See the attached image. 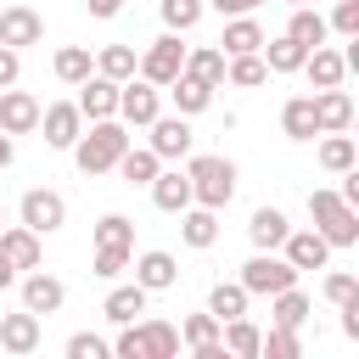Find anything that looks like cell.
Masks as SVG:
<instances>
[{
  "label": "cell",
  "instance_id": "5",
  "mask_svg": "<svg viewBox=\"0 0 359 359\" xmlns=\"http://www.w3.org/2000/svg\"><path fill=\"white\" fill-rule=\"evenodd\" d=\"M180 67H185V45H180V34H157L146 50H140V62H135V73L146 79V84H157V90H168L174 79H180Z\"/></svg>",
  "mask_w": 359,
  "mask_h": 359
},
{
  "label": "cell",
  "instance_id": "18",
  "mask_svg": "<svg viewBox=\"0 0 359 359\" xmlns=\"http://www.w3.org/2000/svg\"><path fill=\"white\" fill-rule=\"evenodd\" d=\"M39 337H45V331H39V314H28V309L0 314V348H6V353H17V359H22V353H34V348H39Z\"/></svg>",
  "mask_w": 359,
  "mask_h": 359
},
{
  "label": "cell",
  "instance_id": "36",
  "mask_svg": "<svg viewBox=\"0 0 359 359\" xmlns=\"http://www.w3.org/2000/svg\"><path fill=\"white\" fill-rule=\"evenodd\" d=\"M135 325H140L146 359H174L180 353V325H168V320H135Z\"/></svg>",
  "mask_w": 359,
  "mask_h": 359
},
{
  "label": "cell",
  "instance_id": "40",
  "mask_svg": "<svg viewBox=\"0 0 359 359\" xmlns=\"http://www.w3.org/2000/svg\"><path fill=\"white\" fill-rule=\"evenodd\" d=\"M90 236H95V247H135V219H123V213H101Z\"/></svg>",
  "mask_w": 359,
  "mask_h": 359
},
{
  "label": "cell",
  "instance_id": "53",
  "mask_svg": "<svg viewBox=\"0 0 359 359\" xmlns=\"http://www.w3.org/2000/svg\"><path fill=\"white\" fill-rule=\"evenodd\" d=\"M0 224H6V208H0Z\"/></svg>",
  "mask_w": 359,
  "mask_h": 359
},
{
  "label": "cell",
  "instance_id": "33",
  "mask_svg": "<svg viewBox=\"0 0 359 359\" xmlns=\"http://www.w3.org/2000/svg\"><path fill=\"white\" fill-rule=\"evenodd\" d=\"M135 62H140V50H135V45H101V50H95V73H101V79H112V84L135 79Z\"/></svg>",
  "mask_w": 359,
  "mask_h": 359
},
{
  "label": "cell",
  "instance_id": "30",
  "mask_svg": "<svg viewBox=\"0 0 359 359\" xmlns=\"http://www.w3.org/2000/svg\"><path fill=\"white\" fill-rule=\"evenodd\" d=\"M157 168H163V157L151 151V146H123V157H118V174H123V185H151L157 180Z\"/></svg>",
  "mask_w": 359,
  "mask_h": 359
},
{
  "label": "cell",
  "instance_id": "42",
  "mask_svg": "<svg viewBox=\"0 0 359 359\" xmlns=\"http://www.w3.org/2000/svg\"><path fill=\"white\" fill-rule=\"evenodd\" d=\"M129 258H135V247H95V275L101 280H118L129 269Z\"/></svg>",
  "mask_w": 359,
  "mask_h": 359
},
{
  "label": "cell",
  "instance_id": "37",
  "mask_svg": "<svg viewBox=\"0 0 359 359\" xmlns=\"http://www.w3.org/2000/svg\"><path fill=\"white\" fill-rule=\"evenodd\" d=\"M309 320V292H297V286H286V292H275L269 297V325H303Z\"/></svg>",
  "mask_w": 359,
  "mask_h": 359
},
{
  "label": "cell",
  "instance_id": "1",
  "mask_svg": "<svg viewBox=\"0 0 359 359\" xmlns=\"http://www.w3.org/2000/svg\"><path fill=\"white\" fill-rule=\"evenodd\" d=\"M123 146H129V123H118V118H95V123H84V135H79L67 151H73L79 174H112L118 157H123Z\"/></svg>",
  "mask_w": 359,
  "mask_h": 359
},
{
  "label": "cell",
  "instance_id": "15",
  "mask_svg": "<svg viewBox=\"0 0 359 359\" xmlns=\"http://www.w3.org/2000/svg\"><path fill=\"white\" fill-rule=\"evenodd\" d=\"M129 269H135V280H140L146 292H168V286H180V258H174V252H163V247H151V252L129 258Z\"/></svg>",
  "mask_w": 359,
  "mask_h": 359
},
{
  "label": "cell",
  "instance_id": "49",
  "mask_svg": "<svg viewBox=\"0 0 359 359\" xmlns=\"http://www.w3.org/2000/svg\"><path fill=\"white\" fill-rule=\"evenodd\" d=\"M90 6V17H118L123 11V0H84Z\"/></svg>",
  "mask_w": 359,
  "mask_h": 359
},
{
  "label": "cell",
  "instance_id": "43",
  "mask_svg": "<svg viewBox=\"0 0 359 359\" xmlns=\"http://www.w3.org/2000/svg\"><path fill=\"white\" fill-rule=\"evenodd\" d=\"M325 28L342 34V39H359V0H337L331 17H325Z\"/></svg>",
  "mask_w": 359,
  "mask_h": 359
},
{
  "label": "cell",
  "instance_id": "9",
  "mask_svg": "<svg viewBox=\"0 0 359 359\" xmlns=\"http://www.w3.org/2000/svg\"><path fill=\"white\" fill-rule=\"evenodd\" d=\"M146 129H151V140H146V146H151L163 163H180V157H191V146H196L191 118H180V112H174V118H163V112H157Z\"/></svg>",
  "mask_w": 359,
  "mask_h": 359
},
{
  "label": "cell",
  "instance_id": "32",
  "mask_svg": "<svg viewBox=\"0 0 359 359\" xmlns=\"http://www.w3.org/2000/svg\"><path fill=\"white\" fill-rule=\"evenodd\" d=\"M258 56H264V67H269V73H297L309 50H303L292 34H275V39H264V45H258Z\"/></svg>",
  "mask_w": 359,
  "mask_h": 359
},
{
  "label": "cell",
  "instance_id": "6",
  "mask_svg": "<svg viewBox=\"0 0 359 359\" xmlns=\"http://www.w3.org/2000/svg\"><path fill=\"white\" fill-rule=\"evenodd\" d=\"M17 224H28V230H39V236H56V230L67 224V196L50 191V185L22 191V202H17Z\"/></svg>",
  "mask_w": 359,
  "mask_h": 359
},
{
  "label": "cell",
  "instance_id": "44",
  "mask_svg": "<svg viewBox=\"0 0 359 359\" xmlns=\"http://www.w3.org/2000/svg\"><path fill=\"white\" fill-rule=\"evenodd\" d=\"M112 353V342H101L95 331H73L67 337V359H107Z\"/></svg>",
  "mask_w": 359,
  "mask_h": 359
},
{
  "label": "cell",
  "instance_id": "48",
  "mask_svg": "<svg viewBox=\"0 0 359 359\" xmlns=\"http://www.w3.org/2000/svg\"><path fill=\"white\" fill-rule=\"evenodd\" d=\"M208 6H213L219 17H247V11H258L264 0H208Z\"/></svg>",
  "mask_w": 359,
  "mask_h": 359
},
{
  "label": "cell",
  "instance_id": "50",
  "mask_svg": "<svg viewBox=\"0 0 359 359\" xmlns=\"http://www.w3.org/2000/svg\"><path fill=\"white\" fill-rule=\"evenodd\" d=\"M11 157H17V140L0 129V168H11Z\"/></svg>",
  "mask_w": 359,
  "mask_h": 359
},
{
  "label": "cell",
  "instance_id": "46",
  "mask_svg": "<svg viewBox=\"0 0 359 359\" xmlns=\"http://www.w3.org/2000/svg\"><path fill=\"white\" fill-rule=\"evenodd\" d=\"M112 353H118V359H146V342H140V325H135V320H129V325L118 331V342H112Z\"/></svg>",
  "mask_w": 359,
  "mask_h": 359
},
{
  "label": "cell",
  "instance_id": "29",
  "mask_svg": "<svg viewBox=\"0 0 359 359\" xmlns=\"http://www.w3.org/2000/svg\"><path fill=\"white\" fill-rule=\"evenodd\" d=\"M280 135H286V140H314V135H320V123H314V95H292V101L280 107Z\"/></svg>",
  "mask_w": 359,
  "mask_h": 359
},
{
  "label": "cell",
  "instance_id": "10",
  "mask_svg": "<svg viewBox=\"0 0 359 359\" xmlns=\"http://www.w3.org/2000/svg\"><path fill=\"white\" fill-rule=\"evenodd\" d=\"M0 258L22 275V269H39L45 264V236L28 230V224H0Z\"/></svg>",
  "mask_w": 359,
  "mask_h": 359
},
{
  "label": "cell",
  "instance_id": "14",
  "mask_svg": "<svg viewBox=\"0 0 359 359\" xmlns=\"http://www.w3.org/2000/svg\"><path fill=\"white\" fill-rule=\"evenodd\" d=\"M0 129H6V135H34V129H39V101H34L28 90L6 84V90H0Z\"/></svg>",
  "mask_w": 359,
  "mask_h": 359
},
{
  "label": "cell",
  "instance_id": "51",
  "mask_svg": "<svg viewBox=\"0 0 359 359\" xmlns=\"http://www.w3.org/2000/svg\"><path fill=\"white\" fill-rule=\"evenodd\" d=\"M11 280H17V269H11V264H6V258H0V292H6V286H11Z\"/></svg>",
  "mask_w": 359,
  "mask_h": 359
},
{
  "label": "cell",
  "instance_id": "3",
  "mask_svg": "<svg viewBox=\"0 0 359 359\" xmlns=\"http://www.w3.org/2000/svg\"><path fill=\"white\" fill-rule=\"evenodd\" d=\"M309 219L331 247H359V208H348L337 191H309Z\"/></svg>",
  "mask_w": 359,
  "mask_h": 359
},
{
  "label": "cell",
  "instance_id": "19",
  "mask_svg": "<svg viewBox=\"0 0 359 359\" xmlns=\"http://www.w3.org/2000/svg\"><path fill=\"white\" fill-rule=\"evenodd\" d=\"M180 241H185L191 252H208V247L219 241V213L202 208V202H191V208L180 213Z\"/></svg>",
  "mask_w": 359,
  "mask_h": 359
},
{
  "label": "cell",
  "instance_id": "16",
  "mask_svg": "<svg viewBox=\"0 0 359 359\" xmlns=\"http://www.w3.org/2000/svg\"><path fill=\"white\" fill-rule=\"evenodd\" d=\"M79 95V112H84V123H95V118H118V84L112 79H101V73H90L84 84H73Z\"/></svg>",
  "mask_w": 359,
  "mask_h": 359
},
{
  "label": "cell",
  "instance_id": "12",
  "mask_svg": "<svg viewBox=\"0 0 359 359\" xmlns=\"http://www.w3.org/2000/svg\"><path fill=\"white\" fill-rule=\"evenodd\" d=\"M62 303H67V286L50 275V269H22V309L28 314H62Z\"/></svg>",
  "mask_w": 359,
  "mask_h": 359
},
{
  "label": "cell",
  "instance_id": "26",
  "mask_svg": "<svg viewBox=\"0 0 359 359\" xmlns=\"http://www.w3.org/2000/svg\"><path fill=\"white\" fill-rule=\"evenodd\" d=\"M50 73L73 90V84H84L90 73H95V56H90V45H62L56 56H50Z\"/></svg>",
  "mask_w": 359,
  "mask_h": 359
},
{
  "label": "cell",
  "instance_id": "35",
  "mask_svg": "<svg viewBox=\"0 0 359 359\" xmlns=\"http://www.w3.org/2000/svg\"><path fill=\"white\" fill-rule=\"evenodd\" d=\"M247 303H252V297H247V286H241V280H219V286L208 292V314H213L219 325H224V320H236V314H247Z\"/></svg>",
  "mask_w": 359,
  "mask_h": 359
},
{
  "label": "cell",
  "instance_id": "23",
  "mask_svg": "<svg viewBox=\"0 0 359 359\" xmlns=\"http://www.w3.org/2000/svg\"><path fill=\"white\" fill-rule=\"evenodd\" d=\"M146 191H151V202H157L163 213H185V208H191V180H185V168H157V180H151Z\"/></svg>",
  "mask_w": 359,
  "mask_h": 359
},
{
  "label": "cell",
  "instance_id": "25",
  "mask_svg": "<svg viewBox=\"0 0 359 359\" xmlns=\"http://www.w3.org/2000/svg\"><path fill=\"white\" fill-rule=\"evenodd\" d=\"M219 342H224V353H230V359H258L264 331H258L247 314H236V320H224V325H219Z\"/></svg>",
  "mask_w": 359,
  "mask_h": 359
},
{
  "label": "cell",
  "instance_id": "39",
  "mask_svg": "<svg viewBox=\"0 0 359 359\" xmlns=\"http://www.w3.org/2000/svg\"><path fill=\"white\" fill-rule=\"evenodd\" d=\"M353 163H359V151H353V135H348V129L320 140V168H325V174H342V168H353Z\"/></svg>",
  "mask_w": 359,
  "mask_h": 359
},
{
  "label": "cell",
  "instance_id": "4",
  "mask_svg": "<svg viewBox=\"0 0 359 359\" xmlns=\"http://www.w3.org/2000/svg\"><path fill=\"white\" fill-rule=\"evenodd\" d=\"M236 280L247 286V297H275V292L297 286V269H292L280 252H258V247H252V258L241 264V275H236Z\"/></svg>",
  "mask_w": 359,
  "mask_h": 359
},
{
  "label": "cell",
  "instance_id": "45",
  "mask_svg": "<svg viewBox=\"0 0 359 359\" xmlns=\"http://www.w3.org/2000/svg\"><path fill=\"white\" fill-rule=\"evenodd\" d=\"M320 292H325V303H331V309H342V303H348V297H353V292H359V280H353V275H348V269H331V275H325V286H320Z\"/></svg>",
  "mask_w": 359,
  "mask_h": 359
},
{
  "label": "cell",
  "instance_id": "27",
  "mask_svg": "<svg viewBox=\"0 0 359 359\" xmlns=\"http://www.w3.org/2000/svg\"><path fill=\"white\" fill-rule=\"evenodd\" d=\"M180 73H191V79H202V84H224V50L219 45H185V67Z\"/></svg>",
  "mask_w": 359,
  "mask_h": 359
},
{
  "label": "cell",
  "instance_id": "13",
  "mask_svg": "<svg viewBox=\"0 0 359 359\" xmlns=\"http://www.w3.org/2000/svg\"><path fill=\"white\" fill-rule=\"evenodd\" d=\"M39 39H45V17H39L34 6H6V11H0V45L28 50V45H39Z\"/></svg>",
  "mask_w": 359,
  "mask_h": 359
},
{
  "label": "cell",
  "instance_id": "28",
  "mask_svg": "<svg viewBox=\"0 0 359 359\" xmlns=\"http://www.w3.org/2000/svg\"><path fill=\"white\" fill-rule=\"evenodd\" d=\"M168 95H174V112H180V118H196V112L213 107V84H202V79H191V73H180V79L168 84Z\"/></svg>",
  "mask_w": 359,
  "mask_h": 359
},
{
  "label": "cell",
  "instance_id": "2",
  "mask_svg": "<svg viewBox=\"0 0 359 359\" xmlns=\"http://www.w3.org/2000/svg\"><path fill=\"white\" fill-rule=\"evenodd\" d=\"M185 180H191V202L224 213L230 196H236V163L230 157H213V151H191L185 157Z\"/></svg>",
  "mask_w": 359,
  "mask_h": 359
},
{
  "label": "cell",
  "instance_id": "8",
  "mask_svg": "<svg viewBox=\"0 0 359 359\" xmlns=\"http://www.w3.org/2000/svg\"><path fill=\"white\" fill-rule=\"evenodd\" d=\"M280 258H286L297 275H303V269H325V264H331V241H325L314 224H303V230L292 224L286 241H280Z\"/></svg>",
  "mask_w": 359,
  "mask_h": 359
},
{
  "label": "cell",
  "instance_id": "38",
  "mask_svg": "<svg viewBox=\"0 0 359 359\" xmlns=\"http://www.w3.org/2000/svg\"><path fill=\"white\" fill-rule=\"evenodd\" d=\"M202 11H208V0H157V17L168 34H191L202 22Z\"/></svg>",
  "mask_w": 359,
  "mask_h": 359
},
{
  "label": "cell",
  "instance_id": "22",
  "mask_svg": "<svg viewBox=\"0 0 359 359\" xmlns=\"http://www.w3.org/2000/svg\"><path fill=\"white\" fill-rule=\"evenodd\" d=\"M297 73H309V84H314V90H331V84H342V79H348V62H342V50L314 45V50L303 56V67H297Z\"/></svg>",
  "mask_w": 359,
  "mask_h": 359
},
{
  "label": "cell",
  "instance_id": "41",
  "mask_svg": "<svg viewBox=\"0 0 359 359\" xmlns=\"http://www.w3.org/2000/svg\"><path fill=\"white\" fill-rule=\"evenodd\" d=\"M258 353H269V359H297V353H303V342H297V331H292V325H269V331H264V342H258Z\"/></svg>",
  "mask_w": 359,
  "mask_h": 359
},
{
  "label": "cell",
  "instance_id": "11",
  "mask_svg": "<svg viewBox=\"0 0 359 359\" xmlns=\"http://www.w3.org/2000/svg\"><path fill=\"white\" fill-rule=\"evenodd\" d=\"M39 129H45V146L67 151V146L84 135V112H79V101H50V107H39Z\"/></svg>",
  "mask_w": 359,
  "mask_h": 359
},
{
  "label": "cell",
  "instance_id": "47",
  "mask_svg": "<svg viewBox=\"0 0 359 359\" xmlns=\"http://www.w3.org/2000/svg\"><path fill=\"white\" fill-rule=\"evenodd\" d=\"M17 79H22V50L0 45V90H6V84H17Z\"/></svg>",
  "mask_w": 359,
  "mask_h": 359
},
{
  "label": "cell",
  "instance_id": "31",
  "mask_svg": "<svg viewBox=\"0 0 359 359\" xmlns=\"http://www.w3.org/2000/svg\"><path fill=\"white\" fill-rule=\"evenodd\" d=\"M286 34H292L303 50H314V45H325V39H331V28H325V17H320L314 6H292V17H286Z\"/></svg>",
  "mask_w": 359,
  "mask_h": 359
},
{
  "label": "cell",
  "instance_id": "17",
  "mask_svg": "<svg viewBox=\"0 0 359 359\" xmlns=\"http://www.w3.org/2000/svg\"><path fill=\"white\" fill-rule=\"evenodd\" d=\"M314 123H320V135H342V129L353 123V95H348L342 84L314 90Z\"/></svg>",
  "mask_w": 359,
  "mask_h": 359
},
{
  "label": "cell",
  "instance_id": "7",
  "mask_svg": "<svg viewBox=\"0 0 359 359\" xmlns=\"http://www.w3.org/2000/svg\"><path fill=\"white\" fill-rule=\"evenodd\" d=\"M157 112H163V90H157V84H146L140 73L118 84V123H129V129H146Z\"/></svg>",
  "mask_w": 359,
  "mask_h": 359
},
{
  "label": "cell",
  "instance_id": "52",
  "mask_svg": "<svg viewBox=\"0 0 359 359\" xmlns=\"http://www.w3.org/2000/svg\"><path fill=\"white\" fill-rule=\"evenodd\" d=\"M286 6H314V0H286Z\"/></svg>",
  "mask_w": 359,
  "mask_h": 359
},
{
  "label": "cell",
  "instance_id": "20",
  "mask_svg": "<svg viewBox=\"0 0 359 359\" xmlns=\"http://www.w3.org/2000/svg\"><path fill=\"white\" fill-rule=\"evenodd\" d=\"M286 230H292V219H286L280 208H252V219H247V241H252L258 252H280Z\"/></svg>",
  "mask_w": 359,
  "mask_h": 359
},
{
  "label": "cell",
  "instance_id": "34",
  "mask_svg": "<svg viewBox=\"0 0 359 359\" xmlns=\"http://www.w3.org/2000/svg\"><path fill=\"white\" fill-rule=\"evenodd\" d=\"M224 84H236V90H258V84H269L264 56H258V50H247V56H224Z\"/></svg>",
  "mask_w": 359,
  "mask_h": 359
},
{
  "label": "cell",
  "instance_id": "24",
  "mask_svg": "<svg viewBox=\"0 0 359 359\" xmlns=\"http://www.w3.org/2000/svg\"><path fill=\"white\" fill-rule=\"evenodd\" d=\"M146 303H151V292H146L140 280H129V286H112V292H107L101 314H107L112 325H129V320H140V314H146Z\"/></svg>",
  "mask_w": 359,
  "mask_h": 359
},
{
  "label": "cell",
  "instance_id": "21",
  "mask_svg": "<svg viewBox=\"0 0 359 359\" xmlns=\"http://www.w3.org/2000/svg\"><path fill=\"white\" fill-rule=\"evenodd\" d=\"M269 34H264V22L247 11V17H224V34H219V50L224 56H247V50H258Z\"/></svg>",
  "mask_w": 359,
  "mask_h": 359
}]
</instances>
